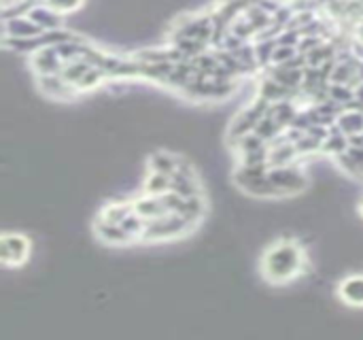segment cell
Here are the masks:
<instances>
[{
    "mask_svg": "<svg viewBox=\"0 0 363 340\" xmlns=\"http://www.w3.org/2000/svg\"><path fill=\"white\" fill-rule=\"evenodd\" d=\"M30 66L36 73V77H40V75H60L64 62H62L55 47H42V49L30 53Z\"/></svg>",
    "mask_w": 363,
    "mask_h": 340,
    "instance_id": "obj_5",
    "label": "cell"
},
{
    "mask_svg": "<svg viewBox=\"0 0 363 340\" xmlns=\"http://www.w3.org/2000/svg\"><path fill=\"white\" fill-rule=\"evenodd\" d=\"M145 194L151 196H164L173 189V177L164 175V173H155V170H149V175L145 179Z\"/></svg>",
    "mask_w": 363,
    "mask_h": 340,
    "instance_id": "obj_10",
    "label": "cell"
},
{
    "mask_svg": "<svg viewBox=\"0 0 363 340\" xmlns=\"http://www.w3.org/2000/svg\"><path fill=\"white\" fill-rule=\"evenodd\" d=\"M134 212V202H113V204H106L100 210V219L104 223H121L125 217H130Z\"/></svg>",
    "mask_w": 363,
    "mask_h": 340,
    "instance_id": "obj_11",
    "label": "cell"
},
{
    "mask_svg": "<svg viewBox=\"0 0 363 340\" xmlns=\"http://www.w3.org/2000/svg\"><path fill=\"white\" fill-rule=\"evenodd\" d=\"M94 66L92 62H88L85 58H77V60H71V62H64V66L60 71V77L64 81H68L73 85H77L85 75H88V71Z\"/></svg>",
    "mask_w": 363,
    "mask_h": 340,
    "instance_id": "obj_9",
    "label": "cell"
},
{
    "mask_svg": "<svg viewBox=\"0 0 363 340\" xmlns=\"http://www.w3.org/2000/svg\"><path fill=\"white\" fill-rule=\"evenodd\" d=\"M340 300L347 306L363 308V274H351L340 283Z\"/></svg>",
    "mask_w": 363,
    "mask_h": 340,
    "instance_id": "obj_7",
    "label": "cell"
},
{
    "mask_svg": "<svg viewBox=\"0 0 363 340\" xmlns=\"http://www.w3.org/2000/svg\"><path fill=\"white\" fill-rule=\"evenodd\" d=\"M36 85L47 98H53L60 102H68V100H75L77 96H81L77 85L64 81L60 75H40V77H36Z\"/></svg>",
    "mask_w": 363,
    "mask_h": 340,
    "instance_id": "obj_4",
    "label": "cell"
},
{
    "mask_svg": "<svg viewBox=\"0 0 363 340\" xmlns=\"http://www.w3.org/2000/svg\"><path fill=\"white\" fill-rule=\"evenodd\" d=\"M355 98V90L351 85H345V83H329V100L338 102V104H347Z\"/></svg>",
    "mask_w": 363,
    "mask_h": 340,
    "instance_id": "obj_15",
    "label": "cell"
},
{
    "mask_svg": "<svg viewBox=\"0 0 363 340\" xmlns=\"http://www.w3.org/2000/svg\"><path fill=\"white\" fill-rule=\"evenodd\" d=\"M304 266H306L304 251L295 241L274 243L272 247H268V251L262 258V272L274 285H283L297 279L302 274Z\"/></svg>",
    "mask_w": 363,
    "mask_h": 340,
    "instance_id": "obj_1",
    "label": "cell"
},
{
    "mask_svg": "<svg viewBox=\"0 0 363 340\" xmlns=\"http://www.w3.org/2000/svg\"><path fill=\"white\" fill-rule=\"evenodd\" d=\"M28 17L34 21L40 30H45V32L62 28V15L58 11H53L51 7H47L45 3H38L36 7H32Z\"/></svg>",
    "mask_w": 363,
    "mask_h": 340,
    "instance_id": "obj_8",
    "label": "cell"
},
{
    "mask_svg": "<svg viewBox=\"0 0 363 340\" xmlns=\"http://www.w3.org/2000/svg\"><path fill=\"white\" fill-rule=\"evenodd\" d=\"M30 249H32V243L26 234H19V232L5 234L3 243H0V260H3L7 268H17L28 262Z\"/></svg>",
    "mask_w": 363,
    "mask_h": 340,
    "instance_id": "obj_2",
    "label": "cell"
},
{
    "mask_svg": "<svg viewBox=\"0 0 363 340\" xmlns=\"http://www.w3.org/2000/svg\"><path fill=\"white\" fill-rule=\"evenodd\" d=\"M106 79H109V77H106L104 69H100V66H92V69L88 71V75H85V77L77 83V90H79L81 94L94 92V90L102 88V83H104Z\"/></svg>",
    "mask_w": 363,
    "mask_h": 340,
    "instance_id": "obj_14",
    "label": "cell"
},
{
    "mask_svg": "<svg viewBox=\"0 0 363 340\" xmlns=\"http://www.w3.org/2000/svg\"><path fill=\"white\" fill-rule=\"evenodd\" d=\"M268 177H270V181L276 187H279V191L283 196L300 194V191H304V187L308 185L306 175L293 164H289V166H272L268 170Z\"/></svg>",
    "mask_w": 363,
    "mask_h": 340,
    "instance_id": "obj_3",
    "label": "cell"
},
{
    "mask_svg": "<svg viewBox=\"0 0 363 340\" xmlns=\"http://www.w3.org/2000/svg\"><path fill=\"white\" fill-rule=\"evenodd\" d=\"M177 166H179V156H173L168 151H155L149 158V168L155 170V173H164V175L173 177L177 173Z\"/></svg>",
    "mask_w": 363,
    "mask_h": 340,
    "instance_id": "obj_12",
    "label": "cell"
},
{
    "mask_svg": "<svg viewBox=\"0 0 363 340\" xmlns=\"http://www.w3.org/2000/svg\"><path fill=\"white\" fill-rule=\"evenodd\" d=\"M45 5L51 7L53 11H58L60 15H64V13L79 11L85 5V0H45Z\"/></svg>",
    "mask_w": 363,
    "mask_h": 340,
    "instance_id": "obj_16",
    "label": "cell"
},
{
    "mask_svg": "<svg viewBox=\"0 0 363 340\" xmlns=\"http://www.w3.org/2000/svg\"><path fill=\"white\" fill-rule=\"evenodd\" d=\"M336 125L342 130L347 136L361 134L363 132V113L361 111H342L336 119Z\"/></svg>",
    "mask_w": 363,
    "mask_h": 340,
    "instance_id": "obj_13",
    "label": "cell"
},
{
    "mask_svg": "<svg viewBox=\"0 0 363 340\" xmlns=\"http://www.w3.org/2000/svg\"><path fill=\"white\" fill-rule=\"evenodd\" d=\"M42 32H45V30H40L28 15L3 19V36H13V38H32V36L42 34Z\"/></svg>",
    "mask_w": 363,
    "mask_h": 340,
    "instance_id": "obj_6",
    "label": "cell"
}]
</instances>
